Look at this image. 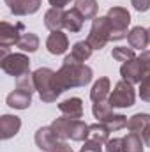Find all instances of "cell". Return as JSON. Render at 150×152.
Returning <instances> with one entry per match:
<instances>
[{
	"label": "cell",
	"instance_id": "obj_4",
	"mask_svg": "<svg viewBox=\"0 0 150 152\" xmlns=\"http://www.w3.org/2000/svg\"><path fill=\"white\" fill-rule=\"evenodd\" d=\"M108 20L111 25V41H122L129 34V25H131V14L125 7H111L108 9Z\"/></svg>",
	"mask_w": 150,
	"mask_h": 152
},
{
	"label": "cell",
	"instance_id": "obj_17",
	"mask_svg": "<svg viewBox=\"0 0 150 152\" xmlns=\"http://www.w3.org/2000/svg\"><path fill=\"white\" fill-rule=\"evenodd\" d=\"M64 20H66V11L58 7H51L44 14V27L51 32L64 28Z\"/></svg>",
	"mask_w": 150,
	"mask_h": 152
},
{
	"label": "cell",
	"instance_id": "obj_25",
	"mask_svg": "<svg viewBox=\"0 0 150 152\" xmlns=\"http://www.w3.org/2000/svg\"><path fill=\"white\" fill-rule=\"evenodd\" d=\"M21 51H28V53H34V51H37L39 48V37L36 34H32V32H25L20 41H18V44H16Z\"/></svg>",
	"mask_w": 150,
	"mask_h": 152
},
{
	"label": "cell",
	"instance_id": "obj_19",
	"mask_svg": "<svg viewBox=\"0 0 150 152\" xmlns=\"http://www.w3.org/2000/svg\"><path fill=\"white\" fill-rule=\"evenodd\" d=\"M76 118H69V117H58L51 122V129L55 131L57 138L66 142L67 138H71V129H73V124H74Z\"/></svg>",
	"mask_w": 150,
	"mask_h": 152
},
{
	"label": "cell",
	"instance_id": "obj_11",
	"mask_svg": "<svg viewBox=\"0 0 150 152\" xmlns=\"http://www.w3.org/2000/svg\"><path fill=\"white\" fill-rule=\"evenodd\" d=\"M120 75H122V80H127L133 85L134 83L140 85V81L143 78V66H141L140 57H136V58H133L129 62H124L122 67H120Z\"/></svg>",
	"mask_w": 150,
	"mask_h": 152
},
{
	"label": "cell",
	"instance_id": "obj_1",
	"mask_svg": "<svg viewBox=\"0 0 150 152\" xmlns=\"http://www.w3.org/2000/svg\"><path fill=\"white\" fill-rule=\"evenodd\" d=\"M58 80H60V85L64 90H69V88H78V87H85L92 81V67L87 66L85 62L74 58L73 55H67L60 66V69L57 71Z\"/></svg>",
	"mask_w": 150,
	"mask_h": 152
},
{
	"label": "cell",
	"instance_id": "obj_26",
	"mask_svg": "<svg viewBox=\"0 0 150 152\" xmlns=\"http://www.w3.org/2000/svg\"><path fill=\"white\" fill-rule=\"evenodd\" d=\"M92 51H94V48L87 42V41H78L73 44V50H71V55L78 58V60H81V62H85V60H88L90 57H92Z\"/></svg>",
	"mask_w": 150,
	"mask_h": 152
},
{
	"label": "cell",
	"instance_id": "obj_3",
	"mask_svg": "<svg viewBox=\"0 0 150 152\" xmlns=\"http://www.w3.org/2000/svg\"><path fill=\"white\" fill-rule=\"evenodd\" d=\"M110 41H111V25H110L108 16L94 18L90 32H88V37H87V42L94 50H103Z\"/></svg>",
	"mask_w": 150,
	"mask_h": 152
},
{
	"label": "cell",
	"instance_id": "obj_10",
	"mask_svg": "<svg viewBox=\"0 0 150 152\" xmlns=\"http://www.w3.org/2000/svg\"><path fill=\"white\" fill-rule=\"evenodd\" d=\"M141 66H143V78L140 81V97L141 101L150 103V50H143L140 55Z\"/></svg>",
	"mask_w": 150,
	"mask_h": 152
},
{
	"label": "cell",
	"instance_id": "obj_21",
	"mask_svg": "<svg viewBox=\"0 0 150 152\" xmlns=\"http://www.w3.org/2000/svg\"><path fill=\"white\" fill-rule=\"evenodd\" d=\"M74 9L85 18V20H94L97 18V0H74Z\"/></svg>",
	"mask_w": 150,
	"mask_h": 152
},
{
	"label": "cell",
	"instance_id": "obj_2",
	"mask_svg": "<svg viewBox=\"0 0 150 152\" xmlns=\"http://www.w3.org/2000/svg\"><path fill=\"white\" fill-rule=\"evenodd\" d=\"M34 81H36V92L39 94L42 103H53L57 97L66 92L60 85L58 75L50 67H39L34 71Z\"/></svg>",
	"mask_w": 150,
	"mask_h": 152
},
{
	"label": "cell",
	"instance_id": "obj_6",
	"mask_svg": "<svg viewBox=\"0 0 150 152\" xmlns=\"http://www.w3.org/2000/svg\"><path fill=\"white\" fill-rule=\"evenodd\" d=\"M0 67L5 75L20 78L30 73V58L25 53H9L7 57L0 58Z\"/></svg>",
	"mask_w": 150,
	"mask_h": 152
},
{
	"label": "cell",
	"instance_id": "obj_20",
	"mask_svg": "<svg viewBox=\"0 0 150 152\" xmlns=\"http://www.w3.org/2000/svg\"><path fill=\"white\" fill-rule=\"evenodd\" d=\"M110 78H106V76H103V78H99L95 83H94V87H92V90H90V99H92V103H99V101H104V99H110Z\"/></svg>",
	"mask_w": 150,
	"mask_h": 152
},
{
	"label": "cell",
	"instance_id": "obj_18",
	"mask_svg": "<svg viewBox=\"0 0 150 152\" xmlns=\"http://www.w3.org/2000/svg\"><path fill=\"white\" fill-rule=\"evenodd\" d=\"M127 42H129V46L133 48V50H145L147 46H149V30L147 28H143V27H134V28H131L129 30V34H127Z\"/></svg>",
	"mask_w": 150,
	"mask_h": 152
},
{
	"label": "cell",
	"instance_id": "obj_13",
	"mask_svg": "<svg viewBox=\"0 0 150 152\" xmlns=\"http://www.w3.org/2000/svg\"><path fill=\"white\" fill-rule=\"evenodd\" d=\"M34 140H36V145H37L41 151L44 152H50L60 140L57 138V134H55V131L51 129V126H46V127H39L37 133H36V136H34Z\"/></svg>",
	"mask_w": 150,
	"mask_h": 152
},
{
	"label": "cell",
	"instance_id": "obj_36",
	"mask_svg": "<svg viewBox=\"0 0 150 152\" xmlns=\"http://www.w3.org/2000/svg\"><path fill=\"white\" fill-rule=\"evenodd\" d=\"M149 42H150V28H149Z\"/></svg>",
	"mask_w": 150,
	"mask_h": 152
},
{
	"label": "cell",
	"instance_id": "obj_16",
	"mask_svg": "<svg viewBox=\"0 0 150 152\" xmlns=\"http://www.w3.org/2000/svg\"><path fill=\"white\" fill-rule=\"evenodd\" d=\"M58 110L64 117L69 118H81L83 117V101L79 97H69L58 104Z\"/></svg>",
	"mask_w": 150,
	"mask_h": 152
},
{
	"label": "cell",
	"instance_id": "obj_32",
	"mask_svg": "<svg viewBox=\"0 0 150 152\" xmlns=\"http://www.w3.org/2000/svg\"><path fill=\"white\" fill-rule=\"evenodd\" d=\"M79 152H103V145L94 142V140H85V143L79 149Z\"/></svg>",
	"mask_w": 150,
	"mask_h": 152
},
{
	"label": "cell",
	"instance_id": "obj_7",
	"mask_svg": "<svg viewBox=\"0 0 150 152\" xmlns=\"http://www.w3.org/2000/svg\"><path fill=\"white\" fill-rule=\"evenodd\" d=\"M25 34V25L23 23H9L2 21L0 23V48H11L18 44L20 37Z\"/></svg>",
	"mask_w": 150,
	"mask_h": 152
},
{
	"label": "cell",
	"instance_id": "obj_33",
	"mask_svg": "<svg viewBox=\"0 0 150 152\" xmlns=\"http://www.w3.org/2000/svg\"><path fill=\"white\" fill-rule=\"evenodd\" d=\"M131 4L138 12H147L150 9V0H131Z\"/></svg>",
	"mask_w": 150,
	"mask_h": 152
},
{
	"label": "cell",
	"instance_id": "obj_31",
	"mask_svg": "<svg viewBox=\"0 0 150 152\" xmlns=\"http://www.w3.org/2000/svg\"><path fill=\"white\" fill-rule=\"evenodd\" d=\"M106 152H124V138H113L108 140V143L104 145Z\"/></svg>",
	"mask_w": 150,
	"mask_h": 152
},
{
	"label": "cell",
	"instance_id": "obj_5",
	"mask_svg": "<svg viewBox=\"0 0 150 152\" xmlns=\"http://www.w3.org/2000/svg\"><path fill=\"white\" fill-rule=\"evenodd\" d=\"M136 101L134 85L127 80H120L110 94V103L113 108H131Z\"/></svg>",
	"mask_w": 150,
	"mask_h": 152
},
{
	"label": "cell",
	"instance_id": "obj_8",
	"mask_svg": "<svg viewBox=\"0 0 150 152\" xmlns=\"http://www.w3.org/2000/svg\"><path fill=\"white\" fill-rule=\"evenodd\" d=\"M129 133H136L143 143L150 147V113H136L133 115L127 122Z\"/></svg>",
	"mask_w": 150,
	"mask_h": 152
},
{
	"label": "cell",
	"instance_id": "obj_24",
	"mask_svg": "<svg viewBox=\"0 0 150 152\" xmlns=\"http://www.w3.org/2000/svg\"><path fill=\"white\" fill-rule=\"evenodd\" d=\"M88 140H94V142H97V143H101V145H106L108 140H110V131H108L101 122L92 124V126H90V133H88Z\"/></svg>",
	"mask_w": 150,
	"mask_h": 152
},
{
	"label": "cell",
	"instance_id": "obj_15",
	"mask_svg": "<svg viewBox=\"0 0 150 152\" xmlns=\"http://www.w3.org/2000/svg\"><path fill=\"white\" fill-rule=\"evenodd\" d=\"M5 103H7L11 108H14V110H27V108L32 104V92L16 88V90H12V92L5 97Z\"/></svg>",
	"mask_w": 150,
	"mask_h": 152
},
{
	"label": "cell",
	"instance_id": "obj_14",
	"mask_svg": "<svg viewBox=\"0 0 150 152\" xmlns=\"http://www.w3.org/2000/svg\"><path fill=\"white\" fill-rule=\"evenodd\" d=\"M46 48H48V51L51 55H62L69 48V39L62 30H55L46 39Z\"/></svg>",
	"mask_w": 150,
	"mask_h": 152
},
{
	"label": "cell",
	"instance_id": "obj_34",
	"mask_svg": "<svg viewBox=\"0 0 150 152\" xmlns=\"http://www.w3.org/2000/svg\"><path fill=\"white\" fill-rule=\"evenodd\" d=\"M50 152H74V151L71 149V145H69L67 142H62V140H60V142H58V143H57Z\"/></svg>",
	"mask_w": 150,
	"mask_h": 152
},
{
	"label": "cell",
	"instance_id": "obj_27",
	"mask_svg": "<svg viewBox=\"0 0 150 152\" xmlns=\"http://www.w3.org/2000/svg\"><path fill=\"white\" fill-rule=\"evenodd\" d=\"M145 143L136 133H127L124 136V152H143Z\"/></svg>",
	"mask_w": 150,
	"mask_h": 152
},
{
	"label": "cell",
	"instance_id": "obj_23",
	"mask_svg": "<svg viewBox=\"0 0 150 152\" xmlns=\"http://www.w3.org/2000/svg\"><path fill=\"white\" fill-rule=\"evenodd\" d=\"M127 117L122 113H110L108 117H104L103 120H101V124L110 131V133H115V131H120V129H124V127H127Z\"/></svg>",
	"mask_w": 150,
	"mask_h": 152
},
{
	"label": "cell",
	"instance_id": "obj_35",
	"mask_svg": "<svg viewBox=\"0 0 150 152\" xmlns=\"http://www.w3.org/2000/svg\"><path fill=\"white\" fill-rule=\"evenodd\" d=\"M51 7H58V9H64L66 5H69L73 0H48Z\"/></svg>",
	"mask_w": 150,
	"mask_h": 152
},
{
	"label": "cell",
	"instance_id": "obj_30",
	"mask_svg": "<svg viewBox=\"0 0 150 152\" xmlns=\"http://www.w3.org/2000/svg\"><path fill=\"white\" fill-rule=\"evenodd\" d=\"M16 88L27 90V92H36V81H34V73H27V75L16 78Z\"/></svg>",
	"mask_w": 150,
	"mask_h": 152
},
{
	"label": "cell",
	"instance_id": "obj_9",
	"mask_svg": "<svg viewBox=\"0 0 150 152\" xmlns=\"http://www.w3.org/2000/svg\"><path fill=\"white\" fill-rule=\"evenodd\" d=\"M9 11L14 16H28L37 12L41 7V0H4Z\"/></svg>",
	"mask_w": 150,
	"mask_h": 152
},
{
	"label": "cell",
	"instance_id": "obj_22",
	"mask_svg": "<svg viewBox=\"0 0 150 152\" xmlns=\"http://www.w3.org/2000/svg\"><path fill=\"white\" fill-rule=\"evenodd\" d=\"M83 21L85 18L76 11L74 7L71 11H66V20H64V28L69 30L71 34H78L81 28H83Z\"/></svg>",
	"mask_w": 150,
	"mask_h": 152
},
{
	"label": "cell",
	"instance_id": "obj_12",
	"mask_svg": "<svg viewBox=\"0 0 150 152\" xmlns=\"http://www.w3.org/2000/svg\"><path fill=\"white\" fill-rule=\"evenodd\" d=\"M21 127V118L16 115H2L0 117V138L2 140H9L12 136H16L20 133Z\"/></svg>",
	"mask_w": 150,
	"mask_h": 152
},
{
	"label": "cell",
	"instance_id": "obj_28",
	"mask_svg": "<svg viewBox=\"0 0 150 152\" xmlns=\"http://www.w3.org/2000/svg\"><path fill=\"white\" fill-rule=\"evenodd\" d=\"M111 57L113 60H117V62H129V60H133V58H136V55H134V50L129 46H117V48H113L111 51Z\"/></svg>",
	"mask_w": 150,
	"mask_h": 152
},
{
	"label": "cell",
	"instance_id": "obj_29",
	"mask_svg": "<svg viewBox=\"0 0 150 152\" xmlns=\"http://www.w3.org/2000/svg\"><path fill=\"white\" fill-rule=\"evenodd\" d=\"M92 113L94 117L101 122L104 117H108L110 113H113V106L111 103H110V99H104V101H99V103H94V106H92Z\"/></svg>",
	"mask_w": 150,
	"mask_h": 152
}]
</instances>
